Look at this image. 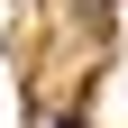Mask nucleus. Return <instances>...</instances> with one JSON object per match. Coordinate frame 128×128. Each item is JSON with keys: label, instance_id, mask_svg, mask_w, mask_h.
<instances>
[{"label": "nucleus", "instance_id": "obj_1", "mask_svg": "<svg viewBox=\"0 0 128 128\" xmlns=\"http://www.w3.org/2000/svg\"><path fill=\"white\" fill-rule=\"evenodd\" d=\"M55 128H82V110H64V119H55Z\"/></svg>", "mask_w": 128, "mask_h": 128}]
</instances>
